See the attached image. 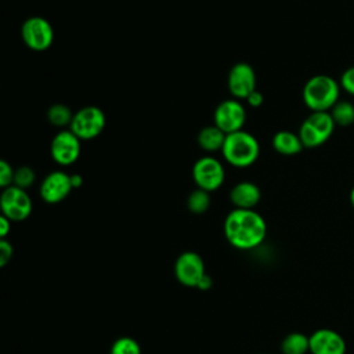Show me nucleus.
I'll return each mask as SVG.
<instances>
[{
  "mask_svg": "<svg viewBox=\"0 0 354 354\" xmlns=\"http://www.w3.org/2000/svg\"><path fill=\"white\" fill-rule=\"evenodd\" d=\"M224 235L234 248L250 250L266 239L267 224L254 209H234L224 220Z\"/></svg>",
  "mask_w": 354,
  "mask_h": 354,
  "instance_id": "f257e3e1",
  "label": "nucleus"
},
{
  "mask_svg": "<svg viewBox=\"0 0 354 354\" xmlns=\"http://www.w3.org/2000/svg\"><path fill=\"white\" fill-rule=\"evenodd\" d=\"M340 84L328 75L310 77L303 87V101L311 112L330 111L339 101Z\"/></svg>",
  "mask_w": 354,
  "mask_h": 354,
  "instance_id": "f03ea898",
  "label": "nucleus"
},
{
  "mask_svg": "<svg viewBox=\"0 0 354 354\" xmlns=\"http://www.w3.org/2000/svg\"><path fill=\"white\" fill-rule=\"evenodd\" d=\"M223 158L234 167H248L253 165L260 153V145L254 136L245 130L230 133L221 148Z\"/></svg>",
  "mask_w": 354,
  "mask_h": 354,
  "instance_id": "7ed1b4c3",
  "label": "nucleus"
},
{
  "mask_svg": "<svg viewBox=\"0 0 354 354\" xmlns=\"http://www.w3.org/2000/svg\"><path fill=\"white\" fill-rule=\"evenodd\" d=\"M336 124L329 113L325 112H311L301 123L299 129V137L304 148H315L326 142L333 134Z\"/></svg>",
  "mask_w": 354,
  "mask_h": 354,
  "instance_id": "20e7f679",
  "label": "nucleus"
},
{
  "mask_svg": "<svg viewBox=\"0 0 354 354\" xmlns=\"http://www.w3.org/2000/svg\"><path fill=\"white\" fill-rule=\"evenodd\" d=\"M105 123L106 119L104 112L98 106L87 105L73 113L69 130L82 141H87L98 137L102 133Z\"/></svg>",
  "mask_w": 354,
  "mask_h": 354,
  "instance_id": "39448f33",
  "label": "nucleus"
},
{
  "mask_svg": "<svg viewBox=\"0 0 354 354\" xmlns=\"http://www.w3.org/2000/svg\"><path fill=\"white\" fill-rule=\"evenodd\" d=\"M192 178L196 184V188L205 189L207 192H213L218 189L225 178V171L223 163L207 155L199 158L192 167Z\"/></svg>",
  "mask_w": 354,
  "mask_h": 354,
  "instance_id": "423d86ee",
  "label": "nucleus"
},
{
  "mask_svg": "<svg viewBox=\"0 0 354 354\" xmlns=\"http://www.w3.org/2000/svg\"><path fill=\"white\" fill-rule=\"evenodd\" d=\"M32 207V199L26 189L17 185L3 188L0 195V209L3 216L11 221H24L30 216Z\"/></svg>",
  "mask_w": 354,
  "mask_h": 354,
  "instance_id": "0eeeda50",
  "label": "nucleus"
},
{
  "mask_svg": "<svg viewBox=\"0 0 354 354\" xmlns=\"http://www.w3.org/2000/svg\"><path fill=\"white\" fill-rule=\"evenodd\" d=\"M21 36L26 47L33 51L47 50L54 40L51 24L43 17H29L21 26Z\"/></svg>",
  "mask_w": 354,
  "mask_h": 354,
  "instance_id": "6e6552de",
  "label": "nucleus"
},
{
  "mask_svg": "<svg viewBox=\"0 0 354 354\" xmlns=\"http://www.w3.org/2000/svg\"><path fill=\"white\" fill-rule=\"evenodd\" d=\"M82 151V140L71 130L58 131L50 144V153L55 163L61 166L73 165Z\"/></svg>",
  "mask_w": 354,
  "mask_h": 354,
  "instance_id": "1a4fd4ad",
  "label": "nucleus"
},
{
  "mask_svg": "<svg viewBox=\"0 0 354 354\" xmlns=\"http://www.w3.org/2000/svg\"><path fill=\"white\" fill-rule=\"evenodd\" d=\"M214 124L225 134L243 130L246 122V109L236 100H224L214 109Z\"/></svg>",
  "mask_w": 354,
  "mask_h": 354,
  "instance_id": "9d476101",
  "label": "nucleus"
},
{
  "mask_svg": "<svg viewBox=\"0 0 354 354\" xmlns=\"http://www.w3.org/2000/svg\"><path fill=\"white\" fill-rule=\"evenodd\" d=\"M174 275L181 285L196 288L199 281L206 275L202 257L195 252L181 253L174 263Z\"/></svg>",
  "mask_w": 354,
  "mask_h": 354,
  "instance_id": "9b49d317",
  "label": "nucleus"
},
{
  "mask_svg": "<svg viewBox=\"0 0 354 354\" xmlns=\"http://www.w3.org/2000/svg\"><path fill=\"white\" fill-rule=\"evenodd\" d=\"M227 86L230 93L236 100H246L256 90V72L246 62L235 64L228 73Z\"/></svg>",
  "mask_w": 354,
  "mask_h": 354,
  "instance_id": "f8f14e48",
  "label": "nucleus"
},
{
  "mask_svg": "<svg viewBox=\"0 0 354 354\" xmlns=\"http://www.w3.org/2000/svg\"><path fill=\"white\" fill-rule=\"evenodd\" d=\"M72 189L73 187L71 183V174L62 170H55L44 177L39 187V194L44 202L54 205L62 202Z\"/></svg>",
  "mask_w": 354,
  "mask_h": 354,
  "instance_id": "ddd939ff",
  "label": "nucleus"
},
{
  "mask_svg": "<svg viewBox=\"0 0 354 354\" xmlns=\"http://www.w3.org/2000/svg\"><path fill=\"white\" fill-rule=\"evenodd\" d=\"M311 354H344L346 342L340 333L333 329H317L310 336Z\"/></svg>",
  "mask_w": 354,
  "mask_h": 354,
  "instance_id": "4468645a",
  "label": "nucleus"
},
{
  "mask_svg": "<svg viewBox=\"0 0 354 354\" xmlns=\"http://www.w3.org/2000/svg\"><path fill=\"white\" fill-rule=\"evenodd\" d=\"M260 198V188L252 181H241L230 191V201L235 209H254Z\"/></svg>",
  "mask_w": 354,
  "mask_h": 354,
  "instance_id": "2eb2a0df",
  "label": "nucleus"
},
{
  "mask_svg": "<svg viewBox=\"0 0 354 354\" xmlns=\"http://www.w3.org/2000/svg\"><path fill=\"white\" fill-rule=\"evenodd\" d=\"M272 148L285 156L297 155L304 148L299 134L288 130H281L272 137Z\"/></svg>",
  "mask_w": 354,
  "mask_h": 354,
  "instance_id": "dca6fc26",
  "label": "nucleus"
},
{
  "mask_svg": "<svg viewBox=\"0 0 354 354\" xmlns=\"http://www.w3.org/2000/svg\"><path fill=\"white\" fill-rule=\"evenodd\" d=\"M225 133L221 131L216 124L203 127L198 134V144L206 152H217L221 151L223 144L225 141Z\"/></svg>",
  "mask_w": 354,
  "mask_h": 354,
  "instance_id": "f3484780",
  "label": "nucleus"
},
{
  "mask_svg": "<svg viewBox=\"0 0 354 354\" xmlns=\"http://www.w3.org/2000/svg\"><path fill=\"white\" fill-rule=\"evenodd\" d=\"M282 354H306L310 351V336L300 332L289 333L281 343Z\"/></svg>",
  "mask_w": 354,
  "mask_h": 354,
  "instance_id": "a211bd4d",
  "label": "nucleus"
},
{
  "mask_svg": "<svg viewBox=\"0 0 354 354\" xmlns=\"http://www.w3.org/2000/svg\"><path fill=\"white\" fill-rule=\"evenodd\" d=\"M336 126L348 127L354 123V105L350 101L339 100L329 111Z\"/></svg>",
  "mask_w": 354,
  "mask_h": 354,
  "instance_id": "6ab92c4d",
  "label": "nucleus"
},
{
  "mask_svg": "<svg viewBox=\"0 0 354 354\" xmlns=\"http://www.w3.org/2000/svg\"><path fill=\"white\" fill-rule=\"evenodd\" d=\"M47 119L55 127H65V126H71L73 113L66 105L54 104L47 111Z\"/></svg>",
  "mask_w": 354,
  "mask_h": 354,
  "instance_id": "aec40b11",
  "label": "nucleus"
},
{
  "mask_svg": "<svg viewBox=\"0 0 354 354\" xmlns=\"http://www.w3.org/2000/svg\"><path fill=\"white\" fill-rule=\"evenodd\" d=\"M210 202H212L210 192H207L205 189H201V188H196L189 194V196L187 199V206L192 213L202 214L209 209Z\"/></svg>",
  "mask_w": 354,
  "mask_h": 354,
  "instance_id": "412c9836",
  "label": "nucleus"
},
{
  "mask_svg": "<svg viewBox=\"0 0 354 354\" xmlns=\"http://www.w3.org/2000/svg\"><path fill=\"white\" fill-rule=\"evenodd\" d=\"M109 354H141V347L133 337L123 336L112 343Z\"/></svg>",
  "mask_w": 354,
  "mask_h": 354,
  "instance_id": "4be33fe9",
  "label": "nucleus"
},
{
  "mask_svg": "<svg viewBox=\"0 0 354 354\" xmlns=\"http://www.w3.org/2000/svg\"><path fill=\"white\" fill-rule=\"evenodd\" d=\"M36 180V176H35V170L29 166H19L18 169H15V173H14V183L12 185H17L19 188H29Z\"/></svg>",
  "mask_w": 354,
  "mask_h": 354,
  "instance_id": "5701e85b",
  "label": "nucleus"
},
{
  "mask_svg": "<svg viewBox=\"0 0 354 354\" xmlns=\"http://www.w3.org/2000/svg\"><path fill=\"white\" fill-rule=\"evenodd\" d=\"M14 173H15V169H12V166L7 160H4V159L0 160V185H1V188H7V187L12 185Z\"/></svg>",
  "mask_w": 354,
  "mask_h": 354,
  "instance_id": "b1692460",
  "label": "nucleus"
},
{
  "mask_svg": "<svg viewBox=\"0 0 354 354\" xmlns=\"http://www.w3.org/2000/svg\"><path fill=\"white\" fill-rule=\"evenodd\" d=\"M340 87L348 93L350 95L354 97V66H350L347 68L342 76H340V82H339Z\"/></svg>",
  "mask_w": 354,
  "mask_h": 354,
  "instance_id": "393cba45",
  "label": "nucleus"
},
{
  "mask_svg": "<svg viewBox=\"0 0 354 354\" xmlns=\"http://www.w3.org/2000/svg\"><path fill=\"white\" fill-rule=\"evenodd\" d=\"M14 253L12 245L7 239H0V267L7 266Z\"/></svg>",
  "mask_w": 354,
  "mask_h": 354,
  "instance_id": "a878e982",
  "label": "nucleus"
},
{
  "mask_svg": "<svg viewBox=\"0 0 354 354\" xmlns=\"http://www.w3.org/2000/svg\"><path fill=\"white\" fill-rule=\"evenodd\" d=\"M250 106H253V108H259L261 104H263V101H264V97H263V94L259 91V90H254L253 93H250L249 95H248V98L245 100Z\"/></svg>",
  "mask_w": 354,
  "mask_h": 354,
  "instance_id": "bb28decb",
  "label": "nucleus"
},
{
  "mask_svg": "<svg viewBox=\"0 0 354 354\" xmlns=\"http://www.w3.org/2000/svg\"><path fill=\"white\" fill-rule=\"evenodd\" d=\"M11 220L7 218L6 216H0V239H6L10 230H11Z\"/></svg>",
  "mask_w": 354,
  "mask_h": 354,
  "instance_id": "cd10ccee",
  "label": "nucleus"
},
{
  "mask_svg": "<svg viewBox=\"0 0 354 354\" xmlns=\"http://www.w3.org/2000/svg\"><path fill=\"white\" fill-rule=\"evenodd\" d=\"M212 283H213V281H212V278H210V275H205L201 281H199V283H198V289H201V290H207V289H210L212 288Z\"/></svg>",
  "mask_w": 354,
  "mask_h": 354,
  "instance_id": "c85d7f7f",
  "label": "nucleus"
},
{
  "mask_svg": "<svg viewBox=\"0 0 354 354\" xmlns=\"http://www.w3.org/2000/svg\"><path fill=\"white\" fill-rule=\"evenodd\" d=\"M71 183L73 188H79L83 184V178L80 174H71Z\"/></svg>",
  "mask_w": 354,
  "mask_h": 354,
  "instance_id": "c756f323",
  "label": "nucleus"
},
{
  "mask_svg": "<svg viewBox=\"0 0 354 354\" xmlns=\"http://www.w3.org/2000/svg\"><path fill=\"white\" fill-rule=\"evenodd\" d=\"M350 203H351V206L354 207V187H353L351 191H350Z\"/></svg>",
  "mask_w": 354,
  "mask_h": 354,
  "instance_id": "7c9ffc66",
  "label": "nucleus"
}]
</instances>
